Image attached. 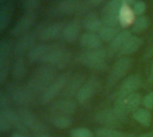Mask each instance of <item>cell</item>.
I'll return each mask as SVG.
<instances>
[{"instance_id":"cell-1","label":"cell","mask_w":153,"mask_h":137,"mask_svg":"<svg viewBox=\"0 0 153 137\" xmlns=\"http://www.w3.org/2000/svg\"><path fill=\"white\" fill-rule=\"evenodd\" d=\"M56 77V69L48 65H41L34 71L24 86L33 97L36 95L40 96V94Z\"/></svg>"},{"instance_id":"cell-2","label":"cell","mask_w":153,"mask_h":137,"mask_svg":"<svg viewBox=\"0 0 153 137\" xmlns=\"http://www.w3.org/2000/svg\"><path fill=\"white\" fill-rule=\"evenodd\" d=\"M16 128L22 132L31 131L36 135L40 133H46V127L45 125L40 122L33 113L26 109L21 108L17 110V121L15 125Z\"/></svg>"},{"instance_id":"cell-3","label":"cell","mask_w":153,"mask_h":137,"mask_svg":"<svg viewBox=\"0 0 153 137\" xmlns=\"http://www.w3.org/2000/svg\"><path fill=\"white\" fill-rule=\"evenodd\" d=\"M108 52L103 48L83 50L77 56V61L89 68L102 70L106 67V61L108 57Z\"/></svg>"},{"instance_id":"cell-4","label":"cell","mask_w":153,"mask_h":137,"mask_svg":"<svg viewBox=\"0 0 153 137\" xmlns=\"http://www.w3.org/2000/svg\"><path fill=\"white\" fill-rule=\"evenodd\" d=\"M72 59L71 52L60 44H50L49 52L42 65H48L56 70L65 68Z\"/></svg>"},{"instance_id":"cell-5","label":"cell","mask_w":153,"mask_h":137,"mask_svg":"<svg viewBox=\"0 0 153 137\" xmlns=\"http://www.w3.org/2000/svg\"><path fill=\"white\" fill-rule=\"evenodd\" d=\"M71 76L72 75H70L69 73H65L58 75L40 94L39 97V102L40 104H47L55 99L59 93L62 92Z\"/></svg>"},{"instance_id":"cell-6","label":"cell","mask_w":153,"mask_h":137,"mask_svg":"<svg viewBox=\"0 0 153 137\" xmlns=\"http://www.w3.org/2000/svg\"><path fill=\"white\" fill-rule=\"evenodd\" d=\"M122 0H108L101 10V20L105 26L118 27L119 12L123 5Z\"/></svg>"},{"instance_id":"cell-7","label":"cell","mask_w":153,"mask_h":137,"mask_svg":"<svg viewBox=\"0 0 153 137\" xmlns=\"http://www.w3.org/2000/svg\"><path fill=\"white\" fill-rule=\"evenodd\" d=\"M88 5L79 0H60L50 10L52 15H71L86 11Z\"/></svg>"},{"instance_id":"cell-8","label":"cell","mask_w":153,"mask_h":137,"mask_svg":"<svg viewBox=\"0 0 153 137\" xmlns=\"http://www.w3.org/2000/svg\"><path fill=\"white\" fill-rule=\"evenodd\" d=\"M133 60L128 57H123L119 58L112 66L108 78V84L113 85L118 81L122 80L125 76L127 75L129 71L132 68Z\"/></svg>"},{"instance_id":"cell-9","label":"cell","mask_w":153,"mask_h":137,"mask_svg":"<svg viewBox=\"0 0 153 137\" xmlns=\"http://www.w3.org/2000/svg\"><path fill=\"white\" fill-rule=\"evenodd\" d=\"M63 27L64 23L60 22H48L38 26L33 32L37 37V39L41 41H49L60 37Z\"/></svg>"},{"instance_id":"cell-10","label":"cell","mask_w":153,"mask_h":137,"mask_svg":"<svg viewBox=\"0 0 153 137\" xmlns=\"http://www.w3.org/2000/svg\"><path fill=\"white\" fill-rule=\"evenodd\" d=\"M6 94L9 99L18 106L24 108L31 103L34 97L29 92L25 86H19L17 84H10L7 87Z\"/></svg>"},{"instance_id":"cell-11","label":"cell","mask_w":153,"mask_h":137,"mask_svg":"<svg viewBox=\"0 0 153 137\" xmlns=\"http://www.w3.org/2000/svg\"><path fill=\"white\" fill-rule=\"evenodd\" d=\"M126 115L119 111L117 108L113 107L111 109H104L99 111L96 114V120L100 124L106 126L105 127H113L119 124L124 118Z\"/></svg>"},{"instance_id":"cell-12","label":"cell","mask_w":153,"mask_h":137,"mask_svg":"<svg viewBox=\"0 0 153 137\" xmlns=\"http://www.w3.org/2000/svg\"><path fill=\"white\" fill-rule=\"evenodd\" d=\"M36 13H24L10 30V35L20 37L29 32L36 20Z\"/></svg>"},{"instance_id":"cell-13","label":"cell","mask_w":153,"mask_h":137,"mask_svg":"<svg viewBox=\"0 0 153 137\" xmlns=\"http://www.w3.org/2000/svg\"><path fill=\"white\" fill-rule=\"evenodd\" d=\"M143 102V98L138 92H134L126 97H124L119 100H116L114 107L117 108L119 111L126 115L129 112L133 113L139 109V106Z\"/></svg>"},{"instance_id":"cell-14","label":"cell","mask_w":153,"mask_h":137,"mask_svg":"<svg viewBox=\"0 0 153 137\" xmlns=\"http://www.w3.org/2000/svg\"><path fill=\"white\" fill-rule=\"evenodd\" d=\"M141 83H142V79L139 74H134L129 75L122 82L121 85L117 89V92L116 94L117 100L122 99L130 94L137 92V90L140 88Z\"/></svg>"},{"instance_id":"cell-15","label":"cell","mask_w":153,"mask_h":137,"mask_svg":"<svg viewBox=\"0 0 153 137\" xmlns=\"http://www.w3.org/2000/svg\"><path fill=\"white\" fill-rule=\"evenodd\" d=\"M37 37L34 32H28L18 37L13 46V54L15 57H22L24 53H28L36 45Z\"/></svg>"},{"instance_id":"cell-16","label":"cell","mask_w":153,"mask_h":137,"mask_svg":"<svg viewBox=\"0 0 153 137\" xmlns=\"http://www.w3.org/2000/svg\"><path fill=\"white\" fill-rule=\"evenodd\" d=\"M99 86H100V82L98 78L91 77L88 79L81 87V89L79 90L76 95V100L78 103L82 105L88 102L95 95V93L99 89Z\"/></svg>"},{"instance_id":"cell-17","label":"cell","mask_w":153,"mask_h":137,"mask_svg":"<svg viewBox=\"0 0 153 137\" xmlns=\"http://www.w3.org/2000/svg\"><path fill=\"white\" fill-rule=\"evenodd\" d=\"M82 26V22L78 19H74L65 24H64L60 38L66 43H74L78 38Z\"/></svg>"},{"instance_id":"cell-18","label":"cell","mask_w":153,"mask_h":137,"mask_svg":"<svg viewBox=\"0 0 153 137\" xmlns=\"http://www.w3.org/2000/svg\"><path fill=\"white\" fill-rule=\"evenodd\" d=\"M17 121V111L11 107L0 109V131L7 132L15 127Z\"/></svg>"},{"instance_id":"cell-19","label":"cell","mask_w":153,"mask_h":137,"mask_svg":"<svg viewBox=\"0 0 153 137\" xmlns=\"http://www.w3.org/2000/svg\"><path fill=\"white\" fill-rule=\"evenodd\" d=\"M76 111V104L69 99H62L55 102L51 108L50 112L53 115H65L72 116Z\"/></svg>"},{"instance_id":"cell-20","label":"cell","mask_w":153,"mask_h":137,"mask_svg":"<svg viewBox=\"0 0 153 137\" xmlns=\"http://www.w3.org/2000/svg\"><path fill=\"white\" fill-rule=\"evenodd\" d=\"M50 49V44H38L35 45L28 53L27 57L30 63L43 64Z\"/></svg>"},{"instance_id":"cell-21","label":"cell","mask_w":153,"mask_h":137,"mask_svg":"<svg viewBox=\"0 0 153 137\" xmlns=\"http://www.w3.org/2000/svg\"><path fill=\"white\" fill-rule=\"evenodd\" d=\"M79 42L81 47L84 50L100 48L102 45V39H100L99 34L89 31H86L81 35Z\"/></svg>"},{"instance_id":"cell-22","label":"cell","mask_w":153,"mask_h":137,"mask_svg":"<svg viewBox=\"0 0 153 137\" xmlns=\"http://www.w3.org/2000/svg\"><path fill=\"white\" fill-rule=\"evenodd\" d=\"M85 82L86 81H84L83 76L81 74H76V75H74L73 77L71 76L68 83H66L65 87L64 88L62 92V95L65 96L66 99H69L72 96L76 97L79 90L81 89V87L83 85Z\"/></svg>"},{"instance_id":"cell-23","label":"cell","mask_w":153,"mask_h":137,"mask_svg":"<svg viewBox=\"0 0 153 137\" xmlns=\"http://www.w3.org/2000/svg\"><path fill=\"white\" fill-rule=\"evenodd\" d=\"M143 45V39L136 34H133L118 51L117 55L127 57L137 52Z\"/></svg>"},{"instance_id":"cell-24","label":"cell","mask_w":153,"mask_h":137,"mask_svg":"<svg viewBox=\"0 0 153 137\" xmlns=\"http://www.w3.org/2000/svg\"><path fill=\"white\" fill-rule=\"evenodd\" d=\"M82 27L89 32L98 33L103 26L101 17L94 13H88L82 19Z\"/></svg>"},{"instance_id":"cell-25","label":"cell","mask_w":153,"mask_h":137,"mask_svg":"<svg viewBox=\"0 0 153 137\" xmlns=\"http://www.w3.org/2000/svg\"><path fill=\"white\" fill-rule=\"evenodd\" d=\"M132 32L129 30H124L121 31L115 38L114 39L109 42L108 52L109 55H115L117 54L120 48L123 47V45L126 42V40L132 36Z\"/></svg>"},{"instance_id":"cell-26","label":"cell","mask_w":153,"mask_h":137,"mask_svg":"<svg viewBox=\"0 0 153 137\" xmlns=\"http://www.w3.org/2000/svg\"><path fill=\"white\" fill-rule=\"evenodd\" d=\"M13 12V3L11 1L0 4V31H4L9 25Z\"/></svg>"},{"instance_id":"cell-27","label":"cell","mask_w":153,"mask_h":137,"mask_svg":"<svg viewBox=\"0 0 153 137\" xmlns=\"http://www.w3.org/2000/svg\"><path fill=\"white\" fill-rule=\"evenodd\" d=\"M136 15L130 5L123 4L119 12V24L120 26L126 28L132 26L136 19Z\"/></svg>"},{"instance_id":"cell-28","label":"cell","mask_w":153,"mask_h":137,"mask_svg":"<svg viewBox=\"0 0 153 137\" xmlns=\"http://www.w3.org/2000/svg\"><path fill=\"white\" fill-rule=\"evenodd\" d=\"M11 74L14 81H21L26 75V64L22 57H15L12 66Z\"/></svg>"},{"instance_id":"cell-29","label":"cell","mask_w":153,"mask_h":137,"mask_svg":"<svg viewBox=\"0 0 153 137\" xmlns=\"http://www.w3.org/2000/svg\"><path fill=\"white\" fill-rule=\"evenodd\" d=\"M49 122L52 126L59 129H65L70 127L73 123L74 119L71 116L65 115H52L49 118Z\"/></svg>"},{"instance_id":"cell-30","label":"cell","mask_w":153,"mask_h":137,"mask_svg":"<svg viewBox=\"0 0 153 137\" xmlns=\"http://www.w3.org/2000/svg\"><path fill=\"white\" fill-rule=\"evenodd\" d=\"M133 118L137 123L143 127H149L152 120L151 111L146 109H138L133 113Z\"/></svg>"},{"instance_id":"cell-31","label":"cell","mask_w":153,"mask_h":137,"mask_svg":"<svg viewBox=\"0 0 153 137\" xmlns=\"http://www.w3.org/2000/svg\"><path fill=\"white\" fill-rule=\"evenodd\" d=\"M119 27H111V26H105L103 25L100 31L98 32L99 36L105 42H111L114 38L120 32Z\"/></svg>"},{"instance_id":"cell-32","label":"cell","mask_w":153,"mask_h":137,"mask_svg":"<svg viewBox=\"0 0 153 137\" xmlns=\"http://www.w3.org/2000/svg\"><path fill=\"white\" fill-rule=\"evenodd\" d=\"M13 53V47L6 39L0 41V65L9 64V57Z\"/></svg>"},{"instance_id":"cell-33","label":"cell","mask_w":153,"mask_h":137,"mask_svg":"<svg viewBox=\"0 0 153 137\" xmlns=\"http://www.w3.org/2000/svg\"><path fill=\"white\" fill-rule=\"evenodd\" d=\"M149 18L143 14V15H141V16H137L134 24L132 25V31L134 32L135 34H139V33H142L143 31H145L148 27H149Z\"/></svg>"},{"instance_id":"cell-34","label":"cell","mask_w":153,"mask_h":137,"mask_svg":"<svg viewBox=\"0 0 153 137\" xmlns=\"http://www.w3.org/2000/svg\"><path fill=\"white\" fill-rule=\"evenodd\" d=\"M94 134L96 137H131V136L127 134H124L109 127H100L95 130Z\"/></svg>"},{"instance_id":"cell-35","label":"cell","mask_w":153,"mask_h":137,"mask_svg":"<svg viewBox=\"0 0 153 137\" xmlns=\"http://www.w3.org/2000/svg\"><path fill=\"white\" fill-rule=\"evenodd\" d=\"M41 0H22V6L24 13H35L39 8Z\"/></svg>"},{"instance_id":"cell-36","label":"cell","mask_w":153,"mask_h":137,"mask_svg":"<svg viewBox=\"0 0 153 137\" xmlns=\"http://www.w3.org/2000/svg\"><path fill=\"white\" fill-rule=\"evenodd\" d=\"M70 137H96V136L88 128L76 127L70 131Z\"/></svg>"},{"instance_id":"cell-37","label":"cell","mask_w":153,"mask_h":137,"mask_svg":"<svg viewBox=\"0 0 153 137\" xmlns=\"http://www.w3.org/2000/svg\"><path fill=\"white\" fill-rule=\"evenodd\" d=\"M132 8H133L136 16H141V15H143L145 13L146 9H147V5H146L145 2H143L142 0H137L132 5Z\"/></svg>"},{"instance_id":"cell-38","label":"cell","mask_w":153,"mask_h":137,"mask_svg":"<svg viewBox=\"0 0 153 137\" xmlns=\"http://www.w3.org/2000/svg\"><path fill=\"white\" fill-rule=\"evenodd\" d=\"M143 105L144 109L148 110H152L153 109V92H148L143 98Z\"/></svg>"},{"instance_id":"cell-39","label":"cell","mask_w":153,"mask_h":137,"mask_svg":"<svg viewBox=\"0 0 153 137\" xmlns=\"http://www.w3.org/2000/svg\"><path fill=\"white\" fill-rule=\"evenodd\" d=\"M105 0H85V3L88 7H95L101 4Z\"/></svg>"},{"instance_id":"cell-40","label":"cell","mask_w":153,"mask_h":137,"mask_svg":"<svg viewBox=\"0 0 153 137\" xmlns=\"http://www.w3.org/2000/svg\"><path fill=\"white\" fill-rule=\"evenodd\" d=\"M153 57V44L152 46L147 50V52L144 55V57L145 58H149V57Z\"/></svg>"},{"instance_id":"cell-41","label":"cell","mask_w":153,"mask_h":137,"mask_svg":"<svg viewBox=\"0 0 153 137\" xmlns=\"http://www.w3.org/2000/svg\"><path fill=\"white\" fill-rule=\"evenodd\" d=\"M137 0H122V2H123V4H127V5H133L135 2H136Z\"/></svg>"},{"instance_id":"cell-42","label":"cell","mask_w":153,"mask_h":137,"mask_svg":"<svg viewBox=\"0 0 153 137\" xmlns=\"http://www.w3.org/2000/svg\"><path fill=\"white\" fill-rule=\"evenodd\" d=\"M149 80H150L151 82H152L153 83V63H152V66H151V69H150Z\"/></svg>"},{"instance_id":"cell-43","label":"cell","mask_w":153,"mask_h":137,"mask_svg":"<svg viewBox=\"0 0 153 137\" xmlns=\"http://www.w3.org/2000/svg\"><path fill=\"white\" fill-rule=\"evenodd\" d=\"M35 137H52L50 136L48 134H47V133H40V134H38V135H36Z\"/></svg>"},{"instance_id":"cell-44","label":"cell","mask_w":153,"mask_h":137,"mask_svg":"<svg viewBox=\"0 0 153 137\" xmlns=\"http://www.w3.org/2000/svg\"><path fill=\"white\" fill-rule=\"evenodd\" d=\"M11 137H27L26 136H24L23 134H22V133H14V134H13L12 135V136Z\"/></svg>"},{"instance_id":"cell-45","label":"cell","mask_w":153,"mask_h":137,"mask_svg":"<svg viewBox=\"0 0 153 137\" xmlns=\"http://www.w3.org/2000/svg\"><path fill=\"white\" fill-rule=\"evenodd\" d=\"M138 137H153V133H148V134H144V135H142Z\"/></svg>"},{"instance_id":"cell-46","label":"cell","mask_w":153,"mask_h":137,"mask_svg":"<svg viewBox=\"0 0 153 137\" xmlns=\"http://www.w3.org/2000/svg\"><path fill=\"white\" fill-rule=\"evenodd\" d=\"M7 1H10V0H0V4H3V3L7 2Z\"/></svg>"},{"instance_id":"cell-47","label":"cell","mask_w":153,"mask_h":137,"mask_svg":"<svg viewBox=\"0 0 153 137\" xmlns=\"http://www.w3.org/2000/svg\"><path fill=\"white\" fill-rule=\"evenodd\" d=\"M79 1H81V0H79Z\"/></svg>"}]
</instances>
